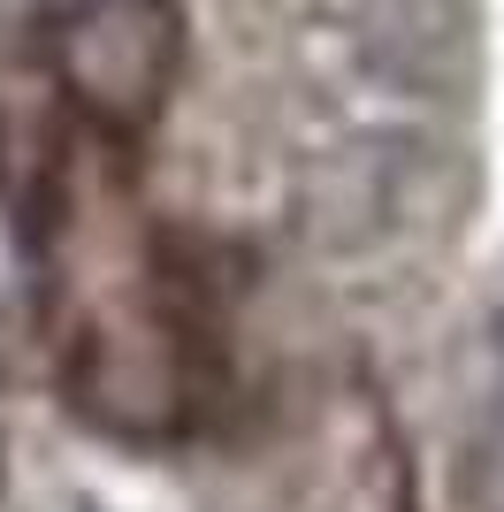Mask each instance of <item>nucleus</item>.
<instances>
[{"instance_id":"2","label":"nucleus","mask_w":504,"mask_h":512,"mask_svg":"<svg viewBox=\"0 0 504 512\" xmlns=\"http://www.w3.org/2000/svg\"><path fill=\"white\" fill-rule=\"evenodd\" d=\"M482 482H489V505L504 512V398L489 413V436H482Z\"/></svg>"},{"instance_id":"1","label":"nucleus","mask_w":504,"mask_h":512,"mask_svg":"<svg viewBox=\"0 0 504 512\" xmlns=\"http://www.w3.org/2000/svg\"><path fill=\"white\" fill-rule=\"evenodd\" d=\"M62 69L92 107L146 115L168 77V16L153 0H92L77 31L62 39Z\"/></svg>"}]
</instances>
